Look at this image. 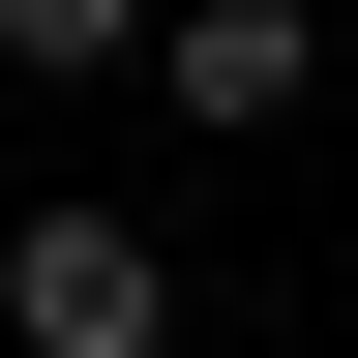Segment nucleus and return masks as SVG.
<instances>
[{
  "label": "nucleus",
  "mask_w": 358,
  "mask_h": 358,
  "mask_svg": "<svg viewBox=\"0 0 358 358\" xmlns=\"http://www.w3.org/2000/svg\"><path fill=\"white\" fill-rule=\"evenodd\" d=\"M0 358H179L150 209H30V239H0Z\"/></svg>",
  "instance_id": "f257e3e1"
},
{
  "label": "nucleus",
  "mask_w": 358,
  "mask_h": 358,
  "mask_svg": "<svg viewBox=\"0 0 358 358\" xmlns=\"http://www.w3.org/2000/svg\"><path fill=\"white\" fill-rule=\"evenodd\" d=\"M150 90L209 120V150H268V120L329 90V0H179V30H150Z\"/></svg>",
  "instance_id": "f03ea898"
},
{
  "label": "nucleus",
  "mask_w": 358,
  "mask_h": 358,
  "mask_svg": "<svg viewBox=\"0 0 358 358\" xmlns=\"http://www.w3.org/2000/svg\"><path fill=\"white\" fill-rule=\"evenodd\" d=\"M179 0H0V90H90V60H150Z\"/></svg>",
  "instance_id": "7ed1b4c3"
}]
</instances>
